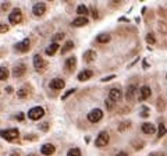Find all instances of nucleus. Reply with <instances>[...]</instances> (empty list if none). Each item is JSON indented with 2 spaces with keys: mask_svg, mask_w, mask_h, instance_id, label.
Listing matches in <instances>:
<instances>
[{
  "mask_svg": "<svg viewBox=\"0 0 167 156\" xmlns=\"http://www.w3.org/2000/svg\"><path fill=\"white\" fill-rule=\"evenodd\" d=\"M20 131L17 128H10V130H0V137L7 141H14L18 138Z\"/></svg>",
  "mask_w": 167,
  "mask_h": 156,
  "instance_id": "nucleus-1",
  "label": "nucleus"
},
{
  "mask_svg": "<svg viewBox=\"0 0 167 156\" xmlns=\"http://www.w3.org/2000/svg\"><path fill=\"white\" fill-rule=\"evenodd\" d=\"M21 21H22V13H21V10H18V9L13 10V11L10 13V15H9V22H10V24L17 25V24H20Z\"/></svg>",
  "mask_w": 167,
  "mask_h": 156,
  "instance_id": "nucleus-2",
  "label": "nucleus"
},
{
  "mask_svg": "<svg viewBox=\"0 0 167 156\" xmlns=\"http://www.w3.org/2000/svg\"><path fill=\"white\" fill-rule=\"evenodd\" d=\"M43 114H45V110H43V107H39V106L32 107L28 111V117L31 120H39L40 117H43Z\"/></svg>",
  "mask_w": 167,
  "mask_h": 156,
  "instance_id": "nucleus-3",
  "label": "nucleus"
},
{
  "mask_svg": "<svg viewBox=\"0 0 167 156\" xmlns=\"http://www.w3.org/2000/svg\"><path fill=\"white\" fill-rule=\"evenodd\" d=\"M107 144H109V134H107L106 131H102L99 135H97L96 141H95V145L102 148V146H106Z\"/></svg>",
  "mask_w": 167,
  "mask_h": 156,
  "instance_id": "nucleus-4",
  "label": "nucleus"
},
{
  "mask_svg": "<svg viewBox=\"0 0 167 156\" xmlns=\"http://www.w3.org/2000/svg\"><path fill=\"white\" fill-rule=\"evenodd\" d=\"M102 117H103V111L100 110V109H95L91 113H88V120L91 123H97V121L102 120Z\"/></svg>",
  "mask_w": 167,
  "mask_h": 156,
  "instance_id": "nucleus-5",
  "label": "nucleus"
},
{
  "mask_svg": "<svg viewBox=\"0 0 167 156\" xmlns=\"http://www.w3.org/2000/svg\"><path fill=\"white\" fill-rule=\"evenodd\" d=\"M31 48V41L29 39H24V41H21V42H18L17 45H15V50L18 52H22V53H25V52H28Z\"/></svg>",
  "mask_w": 167,
  "mask_h": 156,
  "instance_id": "nucleus-6",
  "label": "nucleus"
},
{
  "mask_svg": "<svg viewBox=\"0 0 167 156\" xmlns=\"http://www.w3.org/2000/svg\"><path fill=\"white\" fill-rule=\"evenodd\" d=\"M33 67H35L38 71L46 67V61L43 60V57L40 56V54H35V56H33Z\"/></svg>",
  "mask_w": 167,
  "mask_h": 156,
  "instance_id": "nucleus-7",
  "label": "nucleus"
},
{
  "mask_svg": "<svg viewBox=\"0 0 167 156\" xmlns=\"http://www.w3.org/2000/svg\"><path fill=\"white\" fill-rule=\"evenodd\" d=\"M49 87L52 88V89H63L64 87H66V82H64V80H61V78H55V80H52L50 81V84H49Z\"/></svg>",
  "mask_w": 167,
  "mask_h": 156,
  "instance_id": "nucleus-8",
  "label": "nucleus"
},
{
  "mask_svg": "<svg viewBox=\"0 0 167 156\" xmlns=\"http://www.w3.org/2000/svg\"><path fill=\"white\" fill-rule=\"evenodd\" d=\"M45 11H46V4H45V3H36V4H33V7H32L33 15L40 17V15H43V13H45Z\"/></svg>",
  "mask_w": 167,
  "mask_h": 156,
  "instance_id": "nucleus-9",
  "label": "nucleus"
},
{
  "mask_svg": "<svg viewBox=\"0 0 167 156\" xmlns=\"http://www.w3.org/2000/svg\"><path fill=\"white\" fill-rule=\"evenodd\" d=\"M121 96H123V93H121V91H120L119 88H113V89H110L109 99H112L113 102H119V100L121 99Z\"/></svg>",
  "mask_w": 167,
  "mask_h": 156,
  "instance_id": "nucleus-10",
  "label": "nucleus"
},
{
  "mask_svg": "<svg viewBox=\"0 0 167 156\" xmlns=\"http://www.w3.org/2000/svg\"><path fill=\"white\" fill-rule=\"evenodd\" d=\"M25 71H27V66L21 63L13 68V75H14V77H21V75L25 74Z\"/></svg>",
  "mask_w": 167,
  "mask_h": 156,
  "instance_id": "nucleus-11",
  "label": "nucleus"
},
{
  "mask_svg": "<svg viewBox=\"0 0 167 156\" xmlns=\"http://www.w3.org/2000/svg\"><path fill=\"white\" fill-rule=\"evenodd\" d=\"M55 150H56V148H55V145H52V144H45L42 148H40V152H42V155H46V156L53 155V153H55Z\"/></svg>",
  "mask_w": 167,
  "mask_h": 156,
  "instance_id": "nucleus-12",
  "label": "nucleus"
},
{
  "mask_svg": "<svg viewBox=\"0 0 167 156\" xmlns=\"http://www.w3.org/2000/svg\"><path fill=\"white\" fill-rule=\"evenodd\" d=\"M150 93H152L150 88H149V87H142V88L139 89V100L148 99L149 96H150Z\"/></svg>",
  "mask_w": 167,
  "mask_h": 156,
  "instance_id": "nucleus-13",
  "label": "nucleus"
},
{
  "mask_svg": "<svg viewBox=\"0 0 167 156\" xmlns=\"http://www.w3.org/2000/svg\"><path fill=\"white\" fill-rule=\"evenodd\" d=\"M92 75H93V72L91 70H84V71H81L78 74V81H88Z\"/></svg>",
  "mask_w": 167,
  "mask_h": 156,
  "instance_id": "nucleus-14",
  "label": "nucleus"
},
{
  "mask_svg": "<svg viewBox=\"0 0 167 156\" xmlns=\"http://www.w3.org/2000/svg\"><path fill=\"white\" fill-rule=\"evenodd\" d=\"M88 18L86 17H77L75 20H73V25L74 27H85L88 24Z\"/></svg>",
  "mask_w": 167,
  "mask_h": 156,
  "instance_id": "nucleus-15",
  "label": "nucleus"
},
{
  "mask_svg": "<svg viewBox=\"0 0 167 156\" xmlns=\"http://www.w3.org/2000/svg\"><path fill=\"white\" fill-rule=\"evenodd\" d=\"M142 131L145 132V134L152 135V134H155L156 128H155V126H153L152 123H143L142 124Z\"/></svg>",
  "mask_w": 167,
  "mask_h": 156,
  "instance_id": "nucleus-16",
  "label": "nucleus"
},
{
  "mask_svg": "<svg viewBox=\"0 0 167 156\" xmlns=\"http://www.w3.org/2000/svg\"><path fill=\"white\" fill-rule=\"evenodd\" d=\"M95 59H96V53H95V50H86L85 53H84V60H85L86 63H92Z\"/></svg>",
  "mask_w": 167,
  "mask_h": 156,
  "instance_id": "nucleus-17",
  "label": "nucleus"
},
{
  "mask_svg": "<svg viewBox=\"0 0 167 156\" xmlns=\"http://www.w3.org/2000/svg\"><path fill=\"white\" fill-rule=\"evenodd\" d=\"M135 93H137V87H135V85H130L128 89H127V95H125L127 100H132L134 96H135Z\"/></svg>",
  "mask_w": 167,
  "mask_h": 156,
  "instance_id": "nucleus-18",
  "label": "nucleus"
},
{
  "mask_svg": "<svg viewBox=\"0 0 167 156\" xmlns=\"http://www.w3.org/2000/svg\"><path fill=\"white\" fill-rule=\"evenodd\" d=\"M75 64H77V59L75 57H68L67 59V61H66V68H67V71H71V70H74V67H75Z\"/></svg>",
  "mask_w": 167,
  "mask_h": 156,
  "instance_id": "nucleus-19",
  "label": "nucleus"
},
{
  "mask_svg": "<svg viewBox=\"0 0 167 156\" xmlns=\"http://www.w3.org/2000/svg\"><path fill=\"white\" fill-rule=\"evenodd\" d=\"M57 50H59V43L53 42L52 45H49L47 48H46V54H47V56H53Z\"/></svg>",
  "mask_w": 167,
  "mask_h": 156,
  "instance_id": "nucleus-20",
  "label": "nucleus"
},
{
  "mask_svg": "<svg viewBox=\"0 0 167 156\" xmlns=\"http://www.w3.org/2000/svg\"><path fill=\"white\" fill-rule=\"evenodd\" d=\"M73 48H74V43H73V41H67V42L64 43V46H63V48H61V54H66L67 52H70Z\"/></svg>",
  "mask_w": 167,
  "mask_h": 156,
  "instance_id": "nucleus-21",
  "label": "nucleus"
},
{
  "mask_svg": "<svg viewBox=\"0 0 167 156\" xmlns=\"http://www.w3.org/2000/svg\"><path fill=\"white\" fill-rule=\"evenodd\" d=\"M77 13H78L81 17H86V14H88V7H86L85 4H79V6L77 7Z\"/></svg>",
  "mask_w": 167,
  "mask_h": 156,
  "instance_id": "nucleus-22",
  "label": "nucleus"
},
{
  "mask_svg": "<svg viewBox=\"0 0 167 156\" xmlns=\"http://www.w3.org/2000/svg\"><path fill=\"white\" fill-rule=\"evenodd\" d=\"M96 41L99 43H107L110 41V35H107V33H100V35H97Z\"/></svg>",
  "mask_w": 167,
  "mask_h": 156,
  "instance_id": "nucleus-23",
  "label": "nucleus"
},
{
  "mask_svg": "<svg viewBox=\"0 0 167 156\" xmlns=\"http://www.w3.org/2000/svg\"><path fill=\"white\" fill-rule=\"evenodd\" d=\"M9 78V70L6 67H0V81H4Z\"/></svg>",
  "mask_w": 167,
  "mask_h": 156,
  "instance_id": "nucleus-24",
  "label": "nucleus"
},
{
  "mask_svg": "<svg viewBox=\"0 0 167 156\" xmlns=\"http://www.w3.org/2000/svg\"><path fill=\"white\" fill-rule=\"evenodd\" d=\"M67 156H81V150L78 148H73L67 152Z\"/></svg>",
  "mask_w": 167,
  "mask_h": 156,
  "instance_id": "nucleus-25",
  "label": "nucleus"
},
{
  "mask_svg": "<svg viewBox=\"0 0 167 156\" xmlns=\"http://www.w3.org/2000/svg\"><path fill=\"white\" fill-rule=\"evenodd\" d=\"M166 132H167V130H166V127H164V124H160V126H159L158 137H159V138H161V137H164V135H166Z\"/></svg>",
  "mask_w": 167,
  "mask_h": 156,
  "instance_id": "nucleus-26",
  "label": "nucleus"
},
{
  "mask_svg": "<svg viewBox=\"0 0 167 156\" xmlns=\"http://www.w3.org/2000/svg\"><path fill=\"white\" fill-rule=\"evenodd\" d=\"M17 95H18V98H21V99H24L25 96L28 95V91H25L24 88H21V89L18 91V93H17Z\"/></svg>",
  "mask_w": 167,
  "mask_h": 156,
  "instance_id": "nucleus-27",
  "label": "nucleus"
},
{
  "mask_svg": "<svg viewBox=\"0 0 167 156\" xmlns=\"http://www.w3.org/2000/svg\"><path fill=\"white\" fill-rule=\"evenodd\" d=\"M104 105H106V107H107V110H112L113 107H114V102H113L112 99H107L106 102H104Z\"/></svg>",
  "mask_w": 167,
  "mask_h": 156,
  "instance_id": "nucleus-28",
  "label": "nucleus"
},
{
  "mask_svg": "<svg viewBox=\"0 0 167 156\" xmlns=\"http://www.w3.org/2000/svg\"><path fill=\"white\" fill-rule=\"evenodd\" d=\"M130 121H124V123H121V126L119 127V131H124L125 128H130Z\"/></svg>",
  "mask_w": 167,
  "mask_h": 156,
  "instance_id": "nucleus-29",
  "label": "nucleus"
},
{
  "mask_svg": "<svg viewBox=\"0 0 167 156\" xmlns=\"http://www.w3.org/2000/svg\"><path fill=\"white\" fill-rule=\"evenodd\" d=\"M74 92H75V89H70V91H67V92L64 93L63 96H61V99H63V100H66L67 98H68V96H70V95H73Z\"/></svg>",
  "mask_w": 167,
  "mask_h": 156,
  "instance_id": "nucleus-30",
  "label": "nucleus"
},
{
  "mask_svg": "<svg viewBox=\"0 0 167 156\" xmlns=\"http://www.w3.org/2000/svg\"><path fill=\"white\" fill-rule=\"evenodd\" d=\"M146 42H148V43H155V42H156L155 36H153L152 33H149V35L146 36Z\"/></svg>",
  "mask_w": 167,
  "mask_h": 156,
  "instance_id": "nucleus-31",
  "label": "nucleus"
},
{
  "mask_svg": "<svg viewBox=\"0 0 167 156\" xmlns=\"http://www.w3.org/2000/svg\"><path fill=\"white\" fill-rule=\"evenodd\" d=\"M64 35L63 33H56L55 36H53V41H55V43H57V41H60V39H63Z\"/></svg>",
  "mask_w": 167,
  "mask_h": 156,
  "instance_id": "nucleus-32",
  "label": "nucleus"
},
{
  "mask_svg": "<svg viewBox=\"0 0 167 156\" xmlns=\"http://www.w3.org/2000/svg\"><path fill=\"white\" fill-rule=\"evenodd\" d=\"M134 148H135V149H142V148H143V142L142 141L134 142Z\"/></svg>",
  "mask_w": 167,
  "mask_h": 156,
  "instance_id": "nucleus-33",
  "label": "nucleus"
},
{
  "mask_svg": "<svg viewBox=\"0 0 167 156\" xmlns=\"http://www.w3.org/2000/svg\"><path fill=\"white\" fill-rule=\"evenodd\" d=\"M7 31H9V25L0 24V32H7Z\"/></svg>",
  "mask_w": 167,
  "mask_h": 156,
  "instance_id": "nucleus-34",
  "label": "nucleus"
},
{
  "mask_svg": "<svg viewBox=\"0 0 167 156\" xmlns=\"http://www.w3.org/2000/svg\"><path fill=\"white\" fill-rule=\"evenodd\" d=\"M141 116H142V117H148V116H149L148 107H145V106H143V107H142V114H141Z\"/></svg>",
  "mask_w": 167,
  "mask_h": 156,
  "instance_id": "nucleus-35",
  "label": "nucleus"
},
{
  "mask_svg": "<svg viewBox=\"0 0 167 156\" xmlns=\"http://www.w3.org/2000/svg\"><path fill=\"white\" fill-rule=\"evenodd\" d=\"M113 78H114V75H109V77H103V78H102V81H103V82H107V81H112Z\"/></svg>",
  "mask_w": 167,
  "mask_h": 156,
  "instance_id": "nucleus-36",
  "label": "nucleus"
},
{
  "mask_svg": "<svg viewBox=\"0 0 167 156\" xmlns=\"http://www.w3.org/2000/svg\"><path fill=\"white\" fill-rule=\"evenodd\" d=\"M15 117H17V120H20V121H22V120H24V114H22V113H18V114H17V116H15Z\"/></svg>",
  "mask_w": 167,
  "mask_h": 156,
  "instance_id": "nucleus-37",
  "label": "nucleus"
},
{
  "mask_svg": "<svg viewBox=\"0 0 167 156\" xmlns=\"http://www.w3.org/2000/svg\"><path fill=\"white\" fill-rule=\"evenodd\" d=\"M9 7H10V4H9V3H4V4H2V9H3V10H7V9H9Z\"/></svg>",
  "mask_w": 167,
  "mask_h": 156,
  "instance_id": "nucleus-38",
  "label": "nucleus"
},
{
  "mask_svg": "<svg viewBox=\"0 0 167 156\" xmlns=\"http://www.w3.org/2000/svg\"><path fill=\"white\" fill-rule=\"evenodd\" d=\"M47 128H49L47 123H43V124H42V130H47Z\"/></svg>",
  "mask_w": 167,
  "mask_h": 156,
  "instance_id": "nucleus-39",
  "label": "nucleus"
},
{
  "mask_svg": "<svg viewBox=\"0 0 167 156\" xmlns=\"http://www.w3.org/2000/svg\"><path fill=\"white\" fill-rule=\"evenodd\" d=\"M116 156H128V155H127V153H125V152H119V153H117V155H116Z\"/></svg>",
  "mask_w": 167,
  "mask_h": 156,
  "instance_id": "nucleus-40",
  "label": "nucleus"
},
{
  "mask_svg": "<svg viewBox=\"0 0 167 156\" xmlns=\"http://www.w3.org/2000/svg\"><path fill=\"white\" fill-rule=\"evenodd\" d=\"M6 91H7L9 93H11V92H13V88H11V87H7V89H6Z\"/></svg>",
  "mask_w": 167,
  "mask_h": 156,
  "instance_id": "nucleus-41",
  "label": "nucleus"
},
{
  "mask_svg": "<svg viewBox=\"0 0 167 156\" xmlns=\"http://www.w3.org/2000/svg\"><path fill=\"white\" fill-rule=\"evenodd\" d=\"M29 156H33V155H29Z\"/></svg>",
  "mask_w": 167,
  "mask_h": 156,
  "instance_id": "nucleus-42",
  "label": "nucleus"
}]
</instances>
